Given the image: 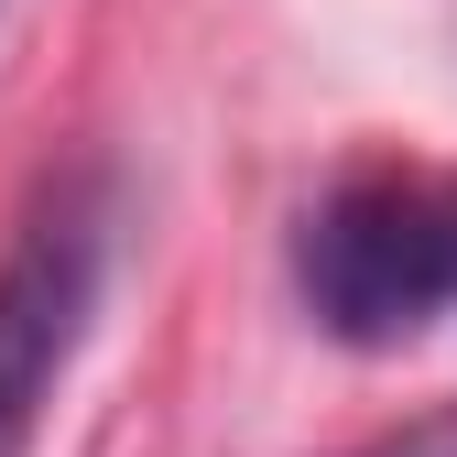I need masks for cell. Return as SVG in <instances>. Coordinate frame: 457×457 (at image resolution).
Here are the masks:
<instances>
[{
    "mask_svg": "<svg viewBox=\"0 0 457 457\" xmlns=\"http://www.w3.org/2000/svg\"><path fill=\"white\" fill-rule=\"evenodd\" d=\"M295 305L337 349H414L457 327V163L370 153L295 207Z\"/></svg>",
    "mask_w": 457,
    "mask_h": 457,
    "instance_id": "obj_1",
    "label": "cell"
},
{
    "mask_svg": "<svg viewBox=\"0 0 457 457\" xmlns=\"http://www.w3.org/2000/svg\"><path fill=\"white\" fill-rule=\"evenodd\" d=\"M109 240H120V196L98 163H77L22 207L12 251H0V457H33L54 392H66L109 295Z\"/></svg>",
    "mask_w": 457,
    "mask_h": 457,
    "instance_id": "obj_2",
    "label": "cell"
},
{
    "mask_svg": "<svg viewBox=\"0 0 457 457\" xmlns=\"http://www.w3.org/2000/svg\"><path fill=\"white\" fill-rule=\"evenodd\" d=\"M12 12H22V0H0V33H12Z\"/></svg>",
    "mask_w": 457,
    "mask_h": 457,
    "instance_id": "obj_3",
    "label": "cell"
}]
</instances>
